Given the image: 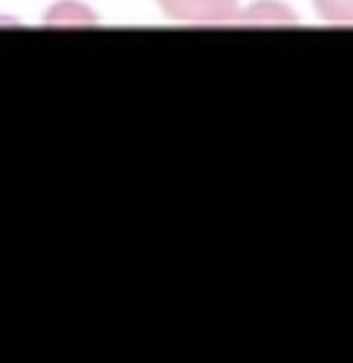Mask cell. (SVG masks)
<instances>
[{
	"label": "cell",
	"instance_id": "6da1fadb",
	"mask_svg": "<svg viewBox=\"0 0 353 363\" xmlns=\"http://www.w3.org/2000/svg\"><path fill=\"white\" fill-rule=\"evenodd\" d=\"M161 10L176 23L215 25L237 18V0H158Z\"/></svg>",
	"mask_w": 353,
	"mask_h": 363
},
{
	"label": "cell",
	"instance_id": "7a4b0ae2",
	"mask_svg": "<svg viewBox=\"0 0 353 363\" xmlns=\"http://www.w3.org/2000/svg\"><path fill=\"white\" fill-rule=\"evenodd\" d=\"M245 23L250 25H294L296 23V15L286 8L284 3H274V0H259L257 5L247 8L242 15Z\"/></svg>",
	"mask_w": 353,
	"mask_h": 363
},
{
	"label": "cell",
	"instance_id": "3957f363",
	"mask_svg": "<svg viewBox=\"0 0 353 363\" xmlns=\"http://www.w3.org/2000/svg\"><path fill=\"white\" fill-rule=\"evenodd\" d=\"M321 20L336 25H353V0H311Z\"/></svg>",
	"mask_w": 353,
	"mask_h": 363
}]
</instances>
